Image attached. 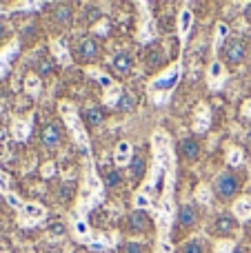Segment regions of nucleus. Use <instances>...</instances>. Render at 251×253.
I'll return each instance as SVG.
<instances>
[{
  "label": "nucleus",
  "mask_w": 251,
  "mask_h": 253,
  "mask_svg": "<svg viewBox=\"0 0 251 253\" xmlns=\"http://www.w3.org/2000/svg\"><path fill=\"white\" fill-rule=\"evenodd\" d=\"M234 253H245V251L240 249V247H236V249H234Z\"/></svg>",
  "instance_id": "09e8293b"
},
{
  "label": "nucleus",
  "mask_w": 251,
  "mask_h": 253,
  "mask_svg": "<svg viewBox=\"0 0 251 253\" xmlns=\"http://www.w3.org/2000/svg\"><path fill=\"white\" fill-rule=\"evenodd\" d=\"M133 207H138V211H156L154 200L142 191H136V196H133Z\"/></svg>",
  "instance_id": "412c9836"
},
{
  "label": "nucleus",
  "mask_w": 251,
  "mask_h": 253,
  "mask_svg": "<svg viewBox=\"0 0 251 253\" xmlns=\"http://www.w3.org/2000/svg\"><path fill=\"white\" fill-rule=\"evenodd\" d=\"M207 83H209V89L211 91H218V89L225 87L227 83V71H225V65L220 60H213L207 69Z\"/></svg>",
  "instance_id": "0eeeda50"
},
{
  "label": "nucleus",
  "mask_w": 251,
  "mask_h": 253,
  "mask_svg": "<svg viewBox=\"0 0 251 253\" xmlns=\"http://www.w3.org/2000/svg\"><path fill=\"white\" fill-rule=\"evenodd\" d=\"M231 229H234V220L227 218V215L218 218V222H216V231L218 233H231Z\"/></svg>",
  "instance_id": "7c9ffc66"
},
{
  "label": "nucleus",
  "mask_w": 251,
  "mask_h": 253,
  "mask_svg": "<svg viewBox=\"0 0 251 253\" xmlns=\"http://www.w3.org/2000/svg\"><path fill=\"white\" fill-rule=\"evenodd\" d=\"M51 53L60 65H71V53H69V49L65 47V38L51 40Z\"/></svg>",
  "instance_id": "4468645a"
},
{
  "label": "nucleus",
  "mask_w": 251,
  "mask_h": 253,
  "mask_svg": "<svg viewBox=\"0 0 251 253\" xmlns=\"http://www.w3.org/2000/svg\"><path fill=\"white\" fill-rule=\"evenodd\" d=\"M4 200L9 202V207H11V209H16V211H20L22 207H25V202L20 200V198H18V193H7V196H4Z\"/></svg>",
  "instance_id": "e433bc0d"
},
{
  "label": "nucleus",
  "mask_w": 251,
  "mask_h": 253,
  "mask_svg": "<svg viewBox=\"0 0 251 253\" xmlns=\"http://www.w3.org/2000/svg\"><path fill=\"white\" fill-rule=\"evenodd\" d=\"M118 109H133V98L129 96V93H125L123 91V98H120V102H118Z\"/></svg>",
  "instance_id": "4c0bfd02"
},
{
  "label": "nucleus",
  "mask_w": 251,
  "mask_h": 253,
  "mask_svg": "<svg viewBox=\"0 0 251 253\" xmlns=\"http://www.w3.org/2000/svg\"><path fill=\"white\" fill-rule=\"evenodd\" d=\"M182 253H205V245L200 238H191L189 242L185 245V249H182Z\"/></svg>",
  "instance_id": "c756f323"
},
{
  "label": "nucleus",
  "mask_w": 251,
  "mask_h": 253,
  "mask_svg": "<svg viewBox=\"0 0 251 253\" xmlns=\"http://www.w3.org/2000/svg\"><path fill=\"white\" fill-rule=\"evenodd\" d=\"M87 74H89V76H91V78H93V80H96V83H98V84H100V87H105V91H107V89H111V87H114V84H116V83H114V80H111V78H109V76H107V74H105V71H100V69H89V71H87Z\"/></svg>",
  "instance_id": "5701e85b"
},
{
  "label": "nucleus",
  "mask_w": 251,
  "mask_h": 253,
  "mask_svg": "<svg viewBox=\"0 0 251 253\" xmlns=\"http://www.w3.org/2000/svg\"><path fill=\"white\" fill-rule=\"evenodd\" d=\"M182 153H185L189 160H194V158L200 153L198 142H196V140H185V142H182Z\"/></svg>",
  "instance_id": "c85d7f7f"
},
{
  "label": "nucleus",
  "mask_w": 251,
  "mask_h": 253,
  "mask_svg": "<svg viewBox=\"0 0 251 253\" xmlns=\"http://www.w3.org/2000/svg\"><path fill=\"white\" fill-rule=\"evenodd\" d=\"M18 51H20V42H18V40L9 42L7 47L0 51V76H4L9 71V67H11V60L16 58Z\"/></svg>",
  "instance_id": "f8f14e48"
},
{
  "label": "nucleus",
  "mask_w": 251,
  "mask_h": 253,
  "mask_svg": "<svg viewBox=\"0 0 251 253\" xmlns=\"http://www.w3.org/2000/svg\"><path fill=\"white\" fill-rule=\"evenodd\" d=\"M234 249H236V245H234V242L225 240V242H220V245H218L216 253H234Z\"/></svg>",
  "instance_id": "ea45409f"
},
{
  "label": "nucleus",
  "mask_w": 251,
  "mask_h": 253,
  "mask_svg": "<svg viewBox=\"0 0 251 253\" xmlns=\"http://www.w3.org/2000/svg\"><path fill=\"white\" fill-rule=\"evenodd\" d=\"M151 147H154V165L147 175L140 191L154 200L158 198L156 207V220H158V240H169V229L171 220L176 215L173 205V184H176V156H173L171 138L165 129H156L151 135Z\"/></svg>",
  "instance_id": "f257e3e1"
},
{
  "label": "nucleus",
  "mask_w": 251,
  "mask_h": 253,
  "mask_svg": "<svg viewBox=\"0 0 251 253\" xmlns=\"http://www.w3.org/2000/svg\"><path fill=\"white\" fill-rule=\"evenodd\" d=\"M4 34V25H2V22H0V36H2Z\"/></svg>",
  "instance_id": "de8ad7c7"
},
{
  "label": "nucleus",
  "mask_w": 251,
  "mask_h": 253,
  "mask_svg": "<svg viewBox=\"0 0 251 253\" xmlns=\"http://www.w3.org/2000/svg\"><path fill=\"white\" fill-rule=\"evenodd\" d=\"M80 51H83L84 58H93L98 53V47L93 40H83V44H80Z\"/></svg>",
  "instance_id": "2f4dec72"
},
{
  "label": "nucleus",
  "mask_w": 251,
  "mask_h": 253,
  "mask_svg": "<svg viewBox=\"0 0 251 253\" xmlns=\"http://www.w3.org/2000/svg\"><path fill=\"white\" fill-rule=\"evenodd\" d=\"M114 67L120 74H129V71H131V56H129V53H118V56L114 58Z\"/></svg>",
  "instance_id": "b1692460"
},
{
  "label": "nucleus",
  "mask_w": 251,
  "mask_h": 253,
  "mask_svg": "<svg viewBox=\"0 0 251 253\" xmlns=\"http://www.w3.org/2000/svg\"><path fill=\"white\" fill-rule=\"evenodd\" d=\"M40 71H42V74H49V62H42V67H40Z\"/></svg>",
  "instance_id": "49530a36"
},
{
  "label": "nucleus",
  "mask_w": 251,
  "mask_h": 253,
  "mask_svg": "<svg viewBox=\"0 0 251 253\" xmlns=\"http://www.w3.org/2000/svg\"><path fill=\"white\" fill-rule=\"evenodd\" d=\"M96 31H98V34H100V36H105L107 31H109V22H100V25L96 27Z\"/></svg>",
  "instance_id": "a18cd8bd"
},
{
  "label": "nucleus",
  "mask_w": 251,
  "mask_h": 253,
  "mask_svg": "<svg viewBox=\"0 0 251 253\" xmlns=\"http://www.w3.org/2000/svg\"><path fill=\"white\" fill-rule=\"evenodd\" d=\"M102 196H105V184H102V180L98 178L96 165H93L91 156H89L87 162H84V182H83V189H80L78 207H76L74 213L87 218L89 211L96 209V205H100Z\"/></svg>",
  "instance_id": "f03ea898"
},
{
  "label": "nucleus",
  "mask_w": 251,
  "mask_h": 253,
  "mask_svg": "<svg viewBox=\"0 0 251 253\" xmlns=\"http://www.w3.org/2000/svg\"><path fill=\"white\" fill-rule=\"evenodd\" d=\"M180 78H182V60L178 58V62H173L171 67H167L163 74L156 76V78L149 83L147 93H149L151 102H154V105H167L171 93H173V89H176L178 83H180Z\"/></svg>",
  "instance_id": "7ed1b4c3"
},
{
  "label": "nucleus",
  "mask_w": 251,
  "mask_h": 253,
  "mask_svg": "<svg viewBox=\"0 0 251 253\" xmlns=\"http://www.w3.org/2000/svg\"><path fill=\"white\" fill-rule=\"evenodd\" d=\"M0 193H2V196L11 193V191H9V175L4 173V171H0Z\"/></svg>",
  "instance_id": "58836bf2"
},
{
  "label": "nucleus",
  "mask_w": 251,
  "mask_h": 253,
  "mask_svg": "<svg viewBox=\"0 0 251 253\" xmlns=\"http://www.w3.org/2000/svg\"><path fill=\"white\" fill-rule=\"evenodd\" d=\"M118 182H120V175L114 171V173H111L109 178H107V184H105V187H107V189H109V187H116V184H118Z\"/></svg>",
  "instance_id": "c03bdc74"
},
{
  "label": "nucleus",
  "mask_w": 251,
  "mask_h": 253,
  "mask_svg": "<svg viewBox=\"0 0 251 253\" xmlns=\"http://www.w3.org/2000/svg\"><path fill=\"white\" fill-rule=\"evenodd\" d=\"M142 171H145V160H142L140 156H133V160H131V175H133V178H140Z\"/></svg>",
  "instance_id": "f704fd0d"
},
{
  "label": "nucleus",
  "mask_w": 251,
  "mask_h": 253,
  "mask_svg": "<svg viewBox=\"0 0 251 253\" xmlns=\"http://www.w3.org/2000/svg\"><path fill=\"white\" fill-rule=\"evenodd\" d=\"M18 213H20L22 227H31V224H36V222L47 218V209H44L40 202H25V207H22Z\"/></svg>",
  "instance_id": "423d86ee"
},
{
  "label": "nucleus",
  "mask_w": 251,
  "mask_h": 253,
  "mask_svg": "<svg viewBox=\"0 0 251 253\" xmlns=\"http://www.w3.org/2000/svg\"><path fill=\"white\" fill-rule=\"evenodd\" d=\"M138 7L142 9L140 11V31H138V40H140V42H151V40L158 36V31H156V22L149 13V2H140Z\"/></svg>",
  "instance_id": "39448f33"
},
{
  "label": "nucleus",
  "mask_w": 251,
  "mask_h": 253,
  "mask_svg": "<svg viewBox=\"0 0 251 253\" xmlns=\"http://www.w3.org/2000/svg\"><path fill=\"white\" fill-rule=\"evenodd\" d=\"M194 11L189 7H182L180 13H178V34H180V42H187V36H189L191 27H194Z\"/></svg>",
  "instance_id": "6e6552de"
},
{
  "label": "nucleus",
  "mask_w": 251,
  "mask_h": 253,
  "mask_svg": "<svg viewBox=\"0 0 251 253\" xmlns=\"http://www.w3.org/2000/svg\"><path fill=\"white\" fill-rule=\"evenodd\" d=\"M129 222H131L133 229H142V231H145L147 224H149V218H147L142 211H133V213L129 215Z\"/></svg>",
  "instance_id": "393cba45"
},
{
  "label": "nucleus",
  "mask_w": 251,
  "mask_h": 253,
  "mask_svg": "<svg viewBox=\"0 0 251 253\" xmlns=\"http://www.w3.org/2000/svg\"><path fill=\"white\" fill-rule=\"evenodd\" d=\"M53 171H56V165H53V162H47V165L42 167V175H44V178H51Z\"/></svg>",
  "instance_id": "37998d69"
},
{
  "label": "nucleus",
  "mask_w": 251,
  "mask_h": 253,
  "mask_svg": "<svg viewBox=\"0 0 251 253\" xmlns=\"http://www.w3.org/2000/svg\"><path fill=\"white\" fill-rule=\"evenodd\" d=\"M234 215L238 220H243V222L251 218V196H240L234 202Z\"/></svg>",
  "instance_id": "dca6fc26"
},
{
  "label": "nucleus",
  "mask_w": 251,
  "mask_h": 253,
  "mask_svg": "<svg viewBox=\"0 0 251 253\" xmlns=\"http://www.w3.org/2000/svg\"><path fill=\"white\" fill-rule=\"evenodd\" d=\"M56 20L58 22H69L71 20V7H67V4H60V7L56 9Z\"/></svg>",
  "instance_id": "c9c22d12"
},
{
  "label": "nucleus",
  "mask_w": 251,
  "mask_h": 253,
  "mask_svg": "<svg viewBox=\"0 0 251 253\" xmlns=\"http://www.w3.org/2000/svg\"><path fill=\"white\" fill-rule=\"evenodd\" d=\"M87 118H89V125H93V126H98V125H102V109H98V107H91V109H87Z\"/></svg>",
  "instance_id": "473e14b6"
},
{
  "label": "nucleus",
  "mask_w": 251,
  "mask_h": 253,
  "mask_svg": "<svg viewBox=\"0 0 251 253\" xmlns=\"http://www.w3.org/2000/svg\"><path fill=\"white\" fill-rule=\"evenodd\" d=\"M209 126H211V109L207 105H198L194 116V131L196 133H205V131H209Z\"/></svg>",
  "instance_id": "1a4fd4ad"
},
{
  "label": "nucleus",
  "mask_w": 251,
  "mask_h": 253,
  "mask_svg": "<svg viewBox=\"0 0 251 253\" xmlns=\"http://www.w3.org/2000/svg\"><path fill=\"white\" fill-rule=\"evenodd\" d=\"M227 36H229V27H227L225 22H218V25H216V40H213V44H216V47H213V51H218V49H220L222 40H225Z\"/></svg>",
  "instance_id": "a878e982"
},
{
  "label": "nucleus",
  "mask_w": 251,
  "mask_h": 253,
  "mask_svg": "<svg viewBox=\"0 0 251 253\" xmlns=\"http://www.w3.org/2000/svg\"><path fill=\"white\" fill-rule=\"evenodd\" d=\"M42 142L47 144L49 149L58 147V144H60V129H58L56 125H49L47 129L42 131Z\"/></svg>",
  "instance_id": "6ab92c4d"
},
{
  "label": "nucleus",
  "mask_w": 251,
  "mask_h": 253,
  "mask_svg": "<svg viewBox=\"0 0 251 253\" xmlns=\"http://www.w3.org/2000/svg\"><path fill=\"white\" fill-rule=\"evenodd\" d=\"M60 116L62 120H65V125L69 126L71 135H74V142L78 144L80 149L84 151V156H91V144H89V135H87V129H84L83 125V118L78 116V109H76L71 102H60Z\"/></svg>",
  "instance_id": "20e7f679"
},
{
  "label": "nucleus",
  "mask_w": 251,
  "mask_h": 253,
  "mask_svg": "<svg viewBox=\"0 0 251 253\" xmlns=\"http://www.w3.org/2000/svg\"><path fill=\"white\" fill-rule=\"evenodd\" d=\"M156 253H173V245L169 240H158V251Z\"/></svg>",
  "instance_id": "a19ab883"
},
{
  "label": "nucleus",
  "mask_w": 251,
  "mask_h": 253,
  "mask_svg": "<svg viewBox=\"0 0 251 253\" xmlns=\"http://www.w3.org/2000/svg\"><path fill=\"white\" fill-rule=\"evenodd\" d=\"M127 253H142V242H129L127 245Z\"/></svg>",
  "instance_id": "79ce46f5"
},
{
  "label": "nucleus",
  "mask_w": 251,
  "mask_h": 253,
  "mask_svg": "<svg viewBox=\"0 0 251 253\" xmlns=\"http://www.w3.org/2000/svg\"><path fill=\"white\" fill-rule=\"evenodd\" d=\"M71 231H74V236L78 238L80 242H89V238H91V227H89L87 218H83V215H76L71 218Z\"/></svg>",
  "instance_id": "9d476101"
},
{
  "label": "nucleus",
  "mask_w": 251,
  "mask_h": 253,
  "mask_svg": "<svg viewBox=\"0 0 251 253\" xmlns=\"http://www.w3.org/2000/svg\"><path fill=\"white\" fill-rule=\"evenodd\" d=\"M196 200H198L200 205H209V202H211V189H209L207 184H203V187L196 191Z\"/></svg>",
  "instance_id": "72a5a7b5"
},
{
  "label": "nucleus",
  "mask_w": 251,
  "mask_h": 253,
  "mask_svg": "<svg viewBox=\"0 0 251 253\" xmlns=\"http://www.w3.org/2000/svg\"><path fill=\"white\" fill-rule=\"evenodd\" d=\"M243 160H245V156H243V149H238V147H231L229 151H227V162H229L231 167H238V165H243Z\"/></svg>",
  "instance_id": "bb28decb"
},
{
  "label": "nucleus",
  "mask_w": 251,
  "mask_h": 253,
  "mask_svg": "<svg viewBox=\"0 0 251 253\" xmlns=\"http://www.w3.org/2000/svg\"><path fill=\"white\" fill-rule=\"evenodd\" d=\"M196 218H198V213H196V207H191V205H182L180 211H178V222L185 224V227L194 224Z\"/></svg>",
  "instance_id": "aec40b11"
},
{
  "label": "nucleus",
  "mask_w": 251,
  "mask_h": 253,
  "mask_svg": "<svg viewBox=\"0 0 251 253\" xmlns=\"http://www.w3.org/2000/svg\"><path fill=\"white\" fill-rule=\"evenodd\" d=\"M11 131H13V138H16V140H20V142H25V140L29 138V131H31V120H29V118H18V120H13Z\"/></svg>",
  "instance_id": "f3484780"
},
{
  "label": "nucleus",
  "mask_w": 251,
  "mask_h": 253,
  "mask_svg": "<svg viewBox=\"0 0 251 253\" xmlns=\"http://www.w3.org/2000/svg\"><path fill=\"white\" fill-rule=\"evenodd\" d=\"M114 238L111 236H107V233H96L93 231L91 233V238H89V242L87 245L91 247V249H98V251H105V249H111V247H114Z\"/></svg>",
  "instance_id": "a211bd4d"
},
{
  "label": "nucleus",
  "mask_w": 251,
  "mask_h": 253,
  "mask_svg": "<svg viewBox=\"0 0 251 253\" xmlns=\"http://www.w3.org/2000/svg\"><path fill=\"white\" fill-rule=\"evenodd\" d=\"M131 160H133V147H131V142H127V140H120V142L116 144L114 162L118 167H125V165H131Z\"/></svg>",
  "instance_id": "9b49d317"
},
{
  "label": "nucleus",
  "mask_w": 251,
  "mask_h": 253,
  "mask_svg": "<svg viewBox=\"0 0 251 253\" xmlns=\"http://www.w3.org/2000/svg\"><path fill=\"white\" fill-rule=\"evenodd\" d=\"M216 189L222 198H231L236 191H238V180H236L231 173H222L216 182Z\"/></svg>",
  "instance_id": "ddd939ff"
},
{
  "label": "nucleus",
  "mask_w": 251,
  "mask_h": 253,
  "mask_svg": "<svg viewBox=\"0 0 251 253\" xmlns=\"http://www.w3.org/2000/svg\"><path fill=\"white\" fill-rule=\"evenodd\" d=\"M120 98H123V89H120L118 84H114L111 89H107V91H105L102 100H105V105H107V107H118Z\"/></svg>",
  "instance_id": "4be33fe9"
},
{
  "label": "nucleus",
  "mask_w": 251,
  "mask_h": 253,
  "mask_svg": "<svg viewBox=\"0 0 251 253\" xmlns=\"http://www.w3.org/2000/svg\"><path fill=\"white\" fill-rule=\"evenodd\" d=\"M40 87H42V84H40V78H38V76H34V74L27 76V80H25V89L31 93V96H38V93H40Z\"/></svg>",
  "instance_id": "cd10ccee"
},
{
  "label": "nucleus",
  "mask_w": 251,
  "mask_h": 253,
  "mask_svg": "<svg viewBox=\"0 0 251 253\" xmlns=\"http://www.w3.org/2000/svg\"><path fill=\"white\" fill-rule=\"evenodd\" d=\"M245 56H247L245 44L240 42V40H229V44H227V58H229L234 65H238V62L245 60Z\"/></svg>",
  "instance_id": "2eb2a0df"
}]
</instances>
